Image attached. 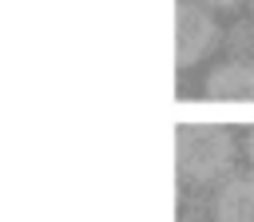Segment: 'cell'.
Here are the masks:
<instances>
[{
  "label": "cell",
  "mask_w": 254,
  "mask_h": 222,
  "mask_svg": "<svg viewBox=\"0 0 254 222\" xmlns=\"http://www.w3.org/2000/svg\"><path fill=\"white\" fill-rule=\"evenodd\" d=\"M234 163V139L226 127L214 123H190L175 135V166L187 182H210L226 174Z\"/></svg>",
  "instance_id": "1"
},
{
  "label": "cell",
  "mask_w": 254,
  "mask_h": 222,
  "mask_svg": "<svg viewBox=\"0 0 254 222\" xmlns=\"http://www.w3.org/2000/svg\"><path fill=\"white\" fill-rule=\"evenodd\" d=\"M214 16L206 4H190V0H179L175 4V63L179 67H190L198 63L210 48H214Z\"/></svg>",
  "instance_id": "2"
},
{
  "label": "cell",
  "mask_w": 254,
  "mask_h": 222,
  "mask_svg": "<svg viewBox=\"0 0 254 222\" xmlns=\"http://www.w3.org/2000/svg\"><path fill=\"white\" fill-rule=\"evenodd\" d=\"M206 95L226 99V103H254V63L230 59V63L214 67L206 79Z\"/></svg>",
  "instance_id": "3"
},
{
  "label": "cell",
  "mask_w": 254,
  "mask_h": 222,
  "mask_svg": "<svg viewBox=\"0 0 254 222\" xmlns=\"http://www.w3.org/2000/svg\"><path fill=\"white\" fill-rule=\"evenodd\" d=\"M214 222H254V174L222 182L214 198Z\"/></svg>",
  "instance_id": "4"
},
{
  "label": "cell",
  "mask_w": 254,
  "mask_h": 222,
  "mask_svg": "<svg viewBox=\"0 0 254 222\" xmlns=\"http://www.w3.org/2000/svg\"><path fill=\"white\" fill-rule=\"evenodd\" d=\"M202 4H206V8H234L238 0H202Z\"/></svg>",
  "instance_id": "5"
},
{
  "label": "cell",
  "mask_w": 254,
  "mask_h": 222,
  "mask_svg": "<svg viewBox=\"0 0 254 222\" xmlns=\"http://www.w3.org/2000/svg\"><path fill=\"white\" fill-rule=\"evenodd\" d=\"M246 155H250V163H254V127L246 131Z\"/></svg>",
  "instance_id": "6"
},
{
  "label": "cell",
  "mask_w": 254,
  "mask_h": 222,
  "mask_svg": "<svg viewBox=\"0 0 254 222\" xmlns=\"http://www.w3.org/2000/svg\"><path fill=\"white\" fill-rule=\"evenodd\" d=\"M250 4H254V0H250Z\"/></svg>",
  "instance_id": "7"
}]
</instances>
